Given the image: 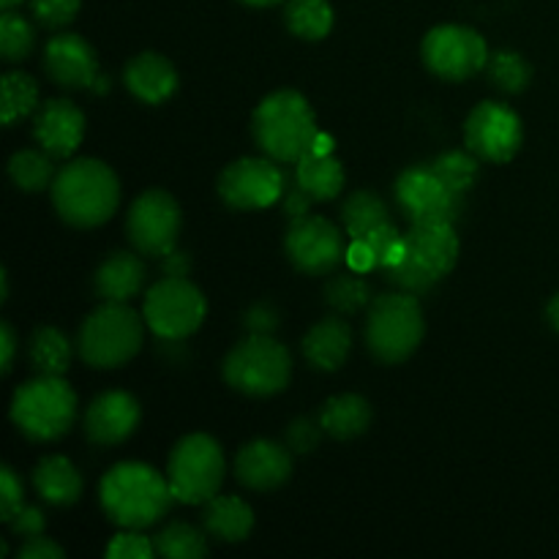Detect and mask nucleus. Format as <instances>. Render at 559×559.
Wrapping results in <instances>:
<instances>
[{"mask_svg":"<svg viewBox=\"0 0 559 559\" xmlns=\"http://www.w3.org/2000/svg\"><path fill=\"white\" fill-rule=\"evenodd\" d=\"M284 22L304 41H320L333 31V9L328 0H287Z\"/></svg>","mask_w":559,"mask_h":559,"instance_id":"obj_30","label":"nucleus"},{"mask_svg":"<svg viewBox=\"0 0 559 559\" xmlns=\"http://www.w3.org/2000/svg\"><path fill=\"white\" fill-rule=\"evenodd\" d=\"M80 3L82 0H31V9L44 27L55 31V27H66L69 22H74Z\"/></svg>","mask_w":559,"mask_h":559,"instance_id":"obj_40","label":"nucleus"},{"mask_svg":"<svg viewBox=\"0 0 559 559\" xmlns=\"http://www.w3.org/2000/svg\"><path fill=\"white\" fill-rule=\"evenodd\" d=\"M126 235L140 254L164 257L175 249L180 235V205L169 191L147 189L131 202Z\"/></svg>","mask_w":559,"mask_h":559,"instance_id":"obj_12","label":"nucleus"},{"mask_svg":"<svg viewBox=\"0 0 559 559\" xmlns=\"http://www.w3.org/2000/svg\"><path fill=\"white\" fill-rule=\"evenodd\" d=\"M76 393L63 377H41L16 388L11 420L33 442H55L69 435L76 420Z\"/></svg>","mask_w":559,"mask_h":559,"instance_id":"obj_5","label":"nucleus"},{"mask_svg":"<svg viewBox=\"0 0 559 559\" xmlns=\"http://www.w3.org/2000/svg\"><path fill=\"white\" fill-rule=\"evenodd\" d=\"M431 169L437 173V178L453 191V194H467L473 189L475 178H478V156L473 151H448L442 156H437L431 162Z\"/></svg>","mask_w":559,"mask_h":559,"instance_id":"obj_35","label":"nucleus"},{"mask_svg":"<svg viewBox=\"0 0 559 559\" xmlns=\"http://www.w3.org/2000/svg\"><path fill=\"white\" fill-rule=\"evenodd\" d=\"M104 555L109 559H147L156 555V544L145 538L140 530H129V533L115 535L107 549H104Z\"/></svg>","mask_w":559,"mask_h":559,"instance_id":"obj_39","label":"nucleus"},{"mask_svg":"<svg viewBox=\"0 0 559 559\" xmlns=\"http://www.w3.org/2000/svg\"><path fill=\"white\" fill-rule=\"evenodd\" d=\"M52 205L71 227H102L120 205L118 175L98 158L69 162L55 175Z\"/></svg>","mask_w":559,"mask_h":559,"instance_id":"obj_2","label":"nucleus"},{"mask_svg":"<svg viewBox=\"0 0 559 559\" xmlns=\"http://www.w3.org/2000/svg\"><path fill=\"white\" fill-rule=\"evenodd\" d=\"M240 3L254 5V9H267V5H276V3H282V0H240Z\"/></svg>","mask_w":559,"mask_h":559,"instance_id":"obj_52","label":"nucleus"},{"mask_svg":"<svg viewBox=\"0 0 559 559\" xmlns=\"http://www.w3.org/2000/svg\"><path fill=\"white\" fill-rule=\"evenodd\" d=\"M325 304L331 306L336 314H358L364 306L371 304L369 282L360 276H349V273L333 276L331 282L325 284Z\"/></svg>","mask_w":559,"mask_h":559,"instance_id":"obj_37","label":"nucleus"},{"mask_svg":"<svg viewBox=\"0 0 559 559\" xmlns=\"http://www.w3.org/2000/svg\"><path fill=\"white\" fill-rule=\"evenodd\" d=\"M123 85L136 102L164 104L178 91V71L164 55L142 52L126 63Z\"/></svg>","mask_w":559,"mask_h":559,"instance_id":"obj_21","label":"nucleus"},{"mask_svg":"<svg viewBox=\"0 0 559 559\" xmlns=\"http://www.w3.org/2000/svg\"><path fill=\"white\" fill-rule=\"evenodd\" d=\"M396 202L409 224H456L464 207V197L453 194L431 164H418L399 175Z\"/></svg>","mask_w":559,"mask_h":559,"instance_id":"obj_13","label":"nucleus"},{"mask_svg":"<svg viewBox=\"0 0 559 559\" xmlns=\"http://www.w3.org/2000/svg\"><path fill=\"white\" fill-rule=\"evenodd\" d=\"M486 69H489L491 85L500 87L502 93H522L533 80V69L524 60V55L513 52V49H500V52L491 55Z\"/></svg>","mask_w":559,"mask_h":559,"instance_id":"obj_36","label":"nucleus"},{"mask_svg":"<svg viewBox=\"0 0 559 559\" xmlns=\"http://www.w3.org/2000/svg\"><path fill=\"white\" fill-rule=\"evenodd\" d=\"M22 508V480L11 467L0 469V519L9 522Z\"/></svg>","mask_w":559,"mask_h":559,"instance_id":"obj_43","label":"nucleus"},{"mask_svg":"<svg viewBox=\"0 0 559 559\" xmlns=\"http://www.w3.org/2000/svg\"><path fill=\"white\" fill-rule=\"evenodd\" d=\"M16 557L20 559H63L66 551L60 549L58 544H52L49 538L36 535V538H27V544L20 546Z\"/></svg>","mask_w":559,"mask_h":559,"instance_id":"obj_45","label":"nucleus"},{"mask_svg":"<svg viewBox=\"0 0 559 559\" xmlns=\"http://www.w3.org/2000/svg\"><path fill=\"white\" fill-rule=\"evenodd\" d=\"M27 358L36 374L63 377L71 366V344L58 328H38L27 344Z\"/></svg>","mask_w":559,"mask_h":559,"instance_id":"obj_28","label":"nucleus"},{"mask_svg":"<svg viewBox=\"0 0 559 559\" xmlns=\"http://www.w3.org/2000/svg\"><path fill=\"white\" fill-rule=\"evenodd\" d=\"M33 136L52 158H71L85 136V115L66 98L44 102L33 115Z\"/></svg>","mask_w":559,"mask_h":559,"instance_id":"obj_18","label":"nucleus"},{"mask_svg":"<svg viewBox=\"0 0 559 559\" xmlns=\"http://www.w3.org/2000/svg\"><path fill=\"white\" fill-rule=\"evenodd\" d=\"M98 500L112 524L145 530L167 516L175 497L167 475L142 462H120L102 478Z\"/></svg>","mask_w":559,"mask_h":559,"instance_id":"obj_1","label":"nucleus"},{"mask_svg":"<svg viewBox=\"0 0 559 559\" xmlns=\"http://www.w3.org/2000/svg\"><path fill=\"white\" fill-rule=\"evenodd\" d=\"M311 197L306 194L304 189H300L298 183L293 186V189H287L284 191V197H282V207H284V213H287L289 218H300V216H309V207H311Z\"/></svg>","mask_w":559,"mask_h":559,"instance_id":"obj_46","label":"nucleus"},{"mask_svg":"<svg viewBox=\"0 0 559 559\" xmlns=\"http://www.w3.org/2000/svg\"><path fill=\"white\" fill-rule=\"evenodd\" d=\"M0 347H3V374H9L11 366H14V355H16V336L11 331L9 322H0Z\"/></svg>","mask_w":559,"mask_h":559,"instance_id":"obj_48","label":"nucleus"},{"mask_svg":"<svg viewBox=\"0 0 559 559\" xmlns=\"http://www.w3.org/2000/svg\"><path fill=\"white\" fill-rule=\"evenodd\" d=\"M407 240V254L399 265L388 267L385 278L399 289L424 295L453 271L459 260V235L453 224H413Z\"/></svg>","mask_w":559,"mask_h":559,"instance_id":"obj_6","label":"nucleus"},{"mask_svg":"<svg viewBox=\"0 0 559 559\" xmlns=\"http://www.w3.org/2000/svg\"><path fill=\"white\" fill-rule=\"evenodd\" d=\"M5 524H9L11 533L20 535V538H36V535H44L47 519H44V513L38 511V508L22 506Z\"/></svg>","mask_w":559,"mask_h":559,"instance_id":"obj_44","label":"nucleus"},{"mask_svg":"<svg viewBox=\"0 0 559 559\" xmlns=\"http://www.w3.org/2000/svg\"><path fill=\"white\" fill-rule=\"evenodd\" d=\"M293 475V451L273 440H254L235 456V478L254 491H273Z\"/></svg>","mask_w":559,"mask_h":559,"instance_id":"obj_20","label":"nucleus"},{"mask_svg":"<svg viewBox=\"0 0 559 559\" xmlns=\"http://www.w3.org/2000/svg\"><path fill=\"white\" fill-rule=\"evenodd\" d=\"M140 402L126 391H107L91 402L85 413V435L96 445H120L136 431Z\"/></svg>","mask_w":559,"mask_h":559,"instance_id":"obj_19","label":"nucleus"},{"mask_svg":"<svg viewBox=\"0 0 559 559\" xmlns=\"http://www.w3.org/2000/svg\"><path fill=\"white\" fill-rule=\"evenodd\" d=\"M202 524L213 538L224 540V544H238V540L249 538L251 530H254V511L240 497L216 495L205 502Z\"/></svg>","mask_w":559,"mask_h":559,"instance_id":"obj_26","label":"nucleus"},{"mask_svg":"<svg viewBox=\"0 0 559 559\" xmlns=\"http://www.w3.org/2000/svg\"><path fill=\"white\" fill-rule=\"evenodd\" d=\"M20 3H25V0H0V5H3V11L5 9H16V5Z\"/></svg>","mask_w":559,"mask_h":559,"instance_id":"obj_54","label":"nucleus"},{"mask_svg":"<svg viewBox=\"0 0 559 559\" xmlns=\"http://www.w3.org/2000/svg\"><path fill=\"white\" fill-rule=\"evenodd\" d=\"M464 142H467V151H473L484 162L506 164L522 147L524 123L516 109L508 104L484 102L469 112L464 123Z\"/></svg>","mask_w":559,"mask_h":559,"instance_id":"obj_15","label":"nucleus"},{"mask_svg":"<svg viewBox=\"0 0 559 559\" xmlns=\"http://www.w3.org/2000/svg\"><path fill=\"white\" fill-rule=\"evenodd\" d=\"M36 47V31L31 22L14 9H5L0 14V55L5 63H22Z\"/></svg>","mask_w":559,"mask_h":559,"instance_id":"obj_34","label":"nucleus"},{"mask_svg":"<svg viewBox=\"0 0 559 559\" xmlns=\"http://www.w3.org/2000/svg\"><path fill=\"white\" fill-rule=\"evenodd\" d=\"M322 424L320 418H298L289 424L287 429V448L293 453H311L322 440Z\"/></svg>","mask_w":559,"mask_h":559,"instance_id":"obj_41","label":"nucleus"},{"mask_svg":"<svg viewBox=\"0 0 559 559\" xmlns=\"http://www.w3.org/2000/svg\"><path fill=\"white\" fill-rule=\"evenodd\" d=\"M347 262L355 273H366L371 271V267H377L374 251L369 249L366 240H353V246L347 249Z\"/></svg>","mask_w":559,"mask_h":559,"instance_id":"obj_47","label":"nucleus"},{"mask_svg":"<svg viewBox=\"0 0 559 559\" xmlns=\"http://www.w3.org/2000/svg\"><path fill=\"white\" fill-rule=\"evenodd\" d=\"M243 325L251 336H273L278 328V311L276 306H271L267 300L254 304L243 317Z\"/></svg>","mask_w":559,"mask_h":559,"instance_id":"obj_42","label":"nucleus"},{"mask_svg":"<svg viewBox=\"0 0 559 559\" xmlns=\"http://www.w3.org/2000/svg\"><path fill=\"white\" fill-rule=\"evenodd\" d=\"M546 320H549V325L559 333V293L549 300V306H546Z\"/></svg>","mask_w":559,"mask_h":559,"instance_id":"obj_50","label":"nucleus"},{"mask_svg":"<svg viewBox=\"0 0 559 559\" xmlns=\"http://www.w3.org/2000/svg\"><path fill=\"white\" fill-rule=\"evenodd\" d=\"M156 551L167 559H202L207 557V540L197 527L186 522H173L153 538Z\"/></svg>","mask_w":559,"mask_h":559,"instance_id":"obj_32","label":"nucleus"},{"mask_svg":"<svg viewBox=\"0 0 559 559\" xmlns=\"http://www.w3.org/2000/svg\"><path fill=\"white\" fill-rule=\"evenodd\" d=\"M426 333L424 309L413 293H391L371 300L366 317V347L380 364H404Z\"/></svg>","mask_w":559,"mask_h":559,"instance_id":"obj_7","label":"nucleus"},{"mask_svg":"<svg viewBox=\"0 0 559 559\" xmlns=\"http://www.w3.org/2000/svg\"><path fill=\"white\" fill-rule=\"evenodd\" d=\"M311 151L314 153H322V156H328V153H333V136H328V134H317V140H314V145H311Z\"/></svg>","mask_w":559,"mask_h":559,"instance_id":"obj_51","label":"nucleus"},{"mask_svg":"<svg viewBox=\"0 0 559 559\" xmlns=\"http://www.w3.org/2000/svg\"><path fill=\"white\" fill-rule=\"evenodd\" d=\"M295 183L306 191L314 202L336 200L344 189V167L333 153L309 151L298 164H295Z\"/></svg>","mask_w":559,"mask_h":559,"instance_id":"obj_27","label":"nucleus"},{"mask_svg":"<svg viewBox=\"0 0 559 559\" xmlns=\"http://www.w3.org/2000/svg\"><path fill=\"white\" fill-rule=\"evenodd\" d=\"M317 418L333 440H355L371 426V404L358 393H342L328 399Z\"/></svg>","mask_w":559,"mask_h":559,"instance_id":"obj_25","label":"nucleus"},{"mask_svg":"<svg viewBox=\"0 0 559 559\" xmlns=\"http://www.w3.org/2000/svg\"><path fill=\"white\" fill-rule=\"evenodd\" d=\"M9 175L16 189L38 194L52 189L58 173H55V158L47 151H16L9 162Z\"/></svg>","mask_w":559,"mask_h":559,"instance_id":"obj_31","label":"nucleus"},{"mask_svg":"<svg viewBox=\"0 0 559 559\" xmlns=\"http://www.w3.org/2000/svg\"><path fill=\"white\" fill-rule=\"evenodd\" d=\"M44 69L66 91H91L98 80L96 49L76 33H58L44 49Z\"/></svg>","mask_w":559,"mask_h":559,"instance_id":"obj_17","label":"nucleus"},{"mask_svg":"<svg viewBox=\"0 0 559 559\" xmlns=\"http://www.w3.org/2000/svg\"><path fill=\"white\" fill-rule=\"evenodd\" d=\"M38 109V82L22 71H9L3 76V123L14 126Z\"/></svg>","mask_w":559,"mask_h":559,"instance_id":"obj_33","label":"nucleus"},{"mask_svg":"<svg viewBox=\"0 0 559 559\" xmlns=\"http://www.w3.org/2000/svg\"><path fill=\"white\" fill-rule=\"evenodd\" d=\"M145 320V317H142ZM129 304L104 300L80 328L76 353L93 369H118L140 353L145 325Z\"/></svg>","mask_w":559,"mask_h":559,"instance_id":"obj_4","label":"nucleus"},{"mask_svg":"<svg viewBox=\"0 0 559 559\" xmlns=\"http://www.w3.org/2000/svg\"><path fill=\"white\" fill-rule=\"evenodd\" d=\"M353 353V331L342 317H325L304 336V355L317 371H338Z\"/></svg>","mask_w":559,"mask_h":559,"instance_id":"obj_22","label":"nucleus"},{"mask_svg":"<svg viewBox=\"0 0 559 559\" xmlns=\"http://www.w3.org/2000/svg\"><path fill=\"white\" fill-rule=\"evenodd\" d=\"M360 240L369 243V249L374 251L377 267H382V271L399 265V262L404 260V254H407V240H404V235L399 233L393 222L380 224V227L371 229V233Z\"/></svg>","mask_w":559,"mask_h":559,"instance_id":"obj_38","label":"nucleus"},{"mask_svg":"<svg viewBox=\"0 0 559 559\" xmlns=\"http://www.w3.org/2000/svg\"><path fill=\"white\" fill-rule=\"evenodd\" d=\"M287 189V175L273 158H238L218 178V197L233 211H260L276 205Z\"/></svg>","mask_w":559,"mask_h":559,"instance_id":"obj_16","label":"nucleus"},{"mask_svg":"<svg viewBox=\"0 0 559 559\" xmlns=\"http://www.w3.org/2000/svg\"><path fill=\"white\" fill-rule=\"evenodd\" d=\"M424 63L431 74L448 82H464L489 63V47L484 36L467 25H440L426 33Z\"/></svg>","mask_w":559,"mask_h":559,"instance_id":"obj_11","label":"nucleus"},{"mask_svg":"<svg viewBox=\"0 0 559 559\" xmlns=\"http://www.w3.org/2000/svg\"><path fill=\"white\" fill-rule=\"evenodd\" d=\"M145 262L131 251H115L98 265L93 276V289L102 300H115V304H129L145 284Z\"/></svg>","mask_w":559,"mask_h":559,"instance_id":"obj_23","label":"nucleus"},{"mask_svg":"<svg viewBox=\"0 0 559 559\" xmlns=\"http://www.w3.org/2000/svg\"><path fill=\"white\" fill-rule=\"evenodd\" d=\"M284 251L306 276H328L347 260L344 233L322 216H300L289 222Z\"/></svg>","mask_w":559,"mask_h":559,"instance_id":"obj_14","label":"nucleus"},{"mask_svg":"<svg viewBox=\"0 0 559 559\" xmlns=\"http://www.w3.org/2000/svg\"><path fill=\"white\" fill-rule=\"evenodd\" d=\"M162 262H164V273H167V276H186L191 267L189 254H186V251H178V249H173L169 254H164Z\"/></svg>","mask_w":559,"mask_h":559,"instance_id":"obj_49","label":"nucleus"},{"mask_svg":"<svg viewBox=\"0 0 559 559\" xmlns=\"http://www.w3.org/2000/svg\"><path fill=\"white\" fill-rule=\"evenodd\" d=\"M224 380L246 396H276L289 385L293 358L289 349L273 336H249L229 349L224 358Z\"/></svg>","mask_w":559,"mask_h":559,"instance_id":"obj_8","label":"nucleus"},{"mask_svg":"<svg viewBox=\"0 0 559 559\" xmlns=\"http://www.w3.org/2000/svg\"><path fill=\"white\" fill-rule=\"evenodd\" d=\"M257 147L278 164H298L314 145L320 126L311 104L298 91H276L251 115Z\"/></svg>","mask_w":559,"mask_h":559,"instance_id":"obj_3","label":"nucleus"},{"mask_svg":"<svg viewBox=\"0 0 559 559\" xmlns=\"http://www.w3.org/2000/svg\"><path fill=\"white\" fill-rule=\"evenodd\" d=\"M393 222L391 207L385 205L380 194L374 191H355L349 194V200L342 205V224L344 233L353 240L366 238L371 229H377L380 224Z\"/></svg>","mask_w":559,"mask_h":559,"instance_id":"obj_29","label":"nucleus"},{"mask_svg":"<svg viewBox=\"0 0 559 559\" xmlns=\"http://www.w3.org/2000/svg\"><path fill=\"white\" fill-rule=\"evenodd\" d=\"M107 87H109L107 76H102V74H98V80H96V85H93V91H96V93H104V91H107Z\"/></svg>","mask_w":559,"mask_h":559,"instance_id":"obj_53","label":"nucleus"},{"mask_svg":"<svg viewBox=\"0 0 559 559\" xmlns=\"http://www.w3.org/2000/svg\"><path fill=\"white\" fill-rule=\"evenodd\" d=\"M222 445L211 435H189L173 448L167 462V480L173 497L183 506H205L224 484Z\"/></svg>","mask_w":559,"mask_h":559,"instance_id":"obj_9","label":"nucleus"},{"mask_svg":"<svg viewBox=\"0 0 559 559\" xmlns=\"http://www.w3.org/2000/svg\"><path fill=\"white\" fill-rule=\"evenodd\" d=\"M33 486L44 502L55 508L74 506L82 497V475L66 456H47L33 469Z\"/></svg>","mask_w":559,"mask_h":559,"instance_id":"obj_24","label":"nucleus"},{"mask_svg":"<svg viewBox=\"0 0 559 559\" xmlns=\"http://www.w3.org/2000/svg\"><path fill=\"white\" fill-rule=\"evenodd\" d=\"M207 314V300L186 276H164L145 295L142 317L162 342H183L200 331Z\"/></svg>","mask_w":559,"mask_h":559,"instance_id":"obj_10","label":"nucleus"}]
</instances>
